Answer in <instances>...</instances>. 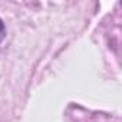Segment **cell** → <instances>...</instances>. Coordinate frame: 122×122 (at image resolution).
I'll return each instance as SVG.
<instances>
[{"mask_svg": "<svg viewBox=\"0 0 122 122\" xmlns=\"http://www.w3.org/2000/svg\"><path fill=\"white\" fill-rule=\"evenodd\" d=\"M3 29H5V23H3L2 19H0V32H3Z\"/></svg>", "mask_w": 122, "mask_h": 122, "instance_id": "6da1fadb", "label": "cell"}]
</instances>
